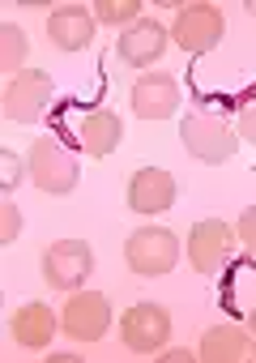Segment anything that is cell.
Here are the masks:
<instances>
[{
	"label": "cell",
	"instance_id": "cell-1",
	"mask_svg": "<svg viewBox=\"0 0 256 363\" xmlns=\"http://www.w3.org/2000/svg\"><path fill=\"white\" fill-rule=\"evenodd\" d=\"M179 141H184V150H188L192 158L213 162V167H222V162H230V158L239 154V133H235L222 116H209V111L184 116V120H179Z\"/></svg>",
	"mask_w": 256,
	"mask_h": 363
},
{
	"label": "cell",
	"instance_id": "cell-2",
	"mask_svg": "<svg viewBox=\"0 0 256 363\" xmlns=\"http://www.w3.org/2000/svg\"><path fill=\"white\" fill-rule=\"evenodd\" d=\"M30 179H35V189L39 193H52V197H69L73 189H77V179H82V171H77V158L56 141V137H39L35 145H30Z\"/></svg>",
	"mask_w": 256,
	"mask_h": 363
},
{
	"label": "cell",
	"instance_id": "cell-3",
	"mask_svg": "<svg viewBox=\"0 0 256 363\" xmlns=\"http://www.w3.org/2000/svg\"><path fill=\"white\" fill-rule=\"evenodd\" d=\"M124 261H128V269L141 274V278L171 274V269L179 265V240H175V231H167V227H141V231L128 235Z\"/></svg>",
	"mask_w": 256,
	"mask_h": 363
},
{
	"label": "cell",
	"instance_id": "cell-4",
	"mask_svg": "<svg viewBox=\"0 0 256 363\" xmlns=\"http://www.w3.org/2000/svg\"><path fill=\"white\" fill-rule=\"evenodd\" d=\"M226 35V18L218 5H205V0H196V5H179L175 22H171V39L175 48H184L188 56H201L209 48H218Z\"/></svg>",
	"mask_w": 256,
	"mask_h": 363
},
{
	"label": "cell",
	"instance_id": "cell-5",
	"mask_svg": "<svg viewBox=\"0 0 256 363\" xmlns=\"http://www.w3.org/2000/svg\"><path fill=\"white\" fill-rule=\"evenodd\" d=\"M94 274V248L86 240H56L43 248V278L56 291H77Z\"/></svg>",
	"mask_w": 256,
	"mask_h": 363
},
{
	"label": "cell",
	"instance_id": "cell-6",
	"mask_svg": "<svg viewBox=\"0 0 256 363\" xmlns=\"http://www.w3.org/2000/svg\"><path fill=\"white\" fill-rule=\"evenodd\" d=\"M48 103H52V77L39 73V69H22V73L9 77L5 99H0V111H5L9 124H35Z\"/></svg>",
	"mask_w": 256,
	"mask_h": 363
},
{
	"label": "cell",
	"instance_id": "cell-7",
	"mask_svg": "<svg viewBox=\"0 0 256 363\" xmlns=\"http://www.w3.org/2000/svg\"><path fill=\"white\" fill-rule=\"evenodd\" d=\"M60 329L73 342H99L111 329V303L103 291H73L65 312H60Z\"/></svg>",
	"mask_w": 256,
	"mask_h": 363
},
{
	"label": "cell",
	"instance_id": "cell-8",
	"mask_svg": "<svg viewBox=\"0 0 256 363\" xmlns=\"http://www.w3.org/2000/svg\"><path fill=\"white\" fill-rule=\"evenodd\" d=\"M120 337L128 350L137 354H154L167 346L171 337V312L158 308V303H133L124 316H120Z\"/></svg>",
	"mask_w": 256,
	"mask_h": 363
},
{
	"label": "cell",
	"instance_id": "cell-9",
	"mask_svg": "<svg viewBox=\"0 0 256 363\" xmlns=\"http://www.w3.org/2000/svg\"><path fill=\"white\" fill-rule=\"evenodd\" d=\"M230 244H235V231L222 218H201L188 235V265L196 274H218L230 257Z\"/></svg>",
	"mask_w": 256,
	"mask_h": 363
},
{
	"label": "cell",
	"instance_id": "cell-10",
	"mask_svg": "<svg viewBox=\"0 0 256 363\" xmlns=\"http://www.w3.org/2000/svg\"><path fill=\"white\" fill-rule=\"evenodd\" d=\"M179 107V77L175 73H141L133 82V111L141 120H167Z\"/></svg>",
	"mask_w": 256,
	"mask_h": 363
},
{
	"label": "cell",
	"instance_id": "cell-11",
	"mask_svg": "<svg viewBox=\"0 0 256 363\" xmlns=\"http://www.w3.org/2000/svg\"><path fill=\"white\" fill-rule=\"evenodd\" d=\"M175 206V179L162 167H141L128 179V210L133 214H162Z\"/></svg>",
	"mask_w": 256,
	"mask_h": 363
},
{
	"label": "cell",
	"instance_id": "cell-12",
	"mask_svg": "<svg viewBox=\"0 0 256 363\" xmlns=\"http://www.w3.org/2000/svg\"><path fill=\"white\" fill-rule=\"evenodd\" d=\"M94 26H99L94 9H86V5H65V9H52V18H48V39H52V48H60V52H82V48H90Z\"/></svg>",
	"mask_w": 256,
	"mask_h": 363
},
{
	"label": "cell",
	"instance_id": "cell-13",
	"mask_svg": "<svg viewBox=\"0 0 256 363\" xmlns=\"http://www.w3.org/2000/svg\"><path fill=\"white\" fill-rule=\"evenodd\" d=\"M116 52H120V60H124V65L145 69V65H154V60L167 52V26H162V22H154V18H141L137 26H128V30L120 35Z\"/></svg>",
	"mask_w": 256,
	"mask_h": 363
},
{
	"label": "cell",
	"instance_id": "cell-14",
	"mask_svg": "<svg viewBox=\"0 0 256 363\" xmlns=\"http://www.w3.org/2000/svg\"><path fill=\"white\" fill-rule=\"evenodd\" d=\"M56 312L48 308V303H39V299H30V303H22L13 316H9V333L18 337V346H26V350H48L52 346V333H56Z\"/></svg>",
	"mask_w": 256,
	"mask_h": 363
},
{
	"label": "cell",
	"instance_id": "cell-15",
	"mask_svg": "<svg viewBox=\"0 0 256 363\" xmlns=\"http://www.w3.org/2000/svg\"><path fill=\"white\" fill-rule=\"evenodd\" d=\"M77 141H82V150H86V154L107 158V154L124 141V124H120V116H116V111L99 107V111H90V116H82V120H77Z\"/></svg>",
	"mask_w": 256,
	"mask_h": 363
},
{
	"label": "cell",
	"instance_id": "cell-16",
	"mask_svg": "<svg viewBox=\"0 0 256 363\" xmlns=\"http://www.w3.org/2000/svg\"><path fill=\"white\" fill-rule=\"evenodd\" d=\"M196 359H205V363H239V359H252V337L239 325H213V329H205V337L196 346Z\"/></svg>",
	"mask_w": 256,
	"mask_h": 363
},
{
	"label": "cell",
	"instance_id": "cell-17",
	"mask_svg": "<svg viewBox=\"0 0 256 363\" xmlns=\"http://www.w3.org/2000/svg\"><path fill=\"white\" fill-rule=\"evenodd\" d=\"M26 56H30V39L18 26H0V69L13 77V73H22Z\"/></svg>",
	"mask_w": 256,
	"mask_h": 363
},
{
	"label": "cell",
	"instance_id": "cell-18",
	"mask_svg": "<svg viewBox=\"0 0 256 363\" xmlns=\"http://www.w3.org/2000/svg\"><path fill=\"white\" fill-rule=\"evenodd\" d=\"M94 18L103 26H137L141 22V5H137V0H99Z\"/></svg>",
	"mask_w": 256,
	"mask_h": 363
},
{
	"label": "cell",
	"instance_id": "cell-19",
	"mask_svg": "<svg viewBox=\"0 0 256 363\" xmlns=\"http://www.w3.org/2000/svg\"><path fill=\"white\" fill-rule=\"evenodd\" d=\"M0 218H5V223H0V240L13 244V240H18V231H22V210L5 197V206H0Z\"/></svg>",
	"mask_w": 256,
	"mask_h": 363
},
{
	"label": "cell",
	"instance_id": "cell-20",
	"mask_svg": "<svg viewBox=\"0 0 256 363\" xmlns=\"http://www.w3.org/2000/svg\"><path fill=\"white\" fill-rule=\"evenodd\" d=\"M18 179H22V162L13 158V150H5V154H0V189L9 193Z\"/></svg>",
	"mask_w": 256,
	"mask_h": 363
},
{
	"label": "cell",
	"instance_id": "cell-21",
	"mask_svg": "<svg viewBox=\"0 0 256 363\" xmlns=\"http://www.w3.org/2000/svg\"><path fill=\"white\" fill-rule=\"evenodd\" d=\"M235 235L243 240V248H247V252H256V206H247V210L239 214V227H235Z\"/></svg>",
	"mask_w": 256,
	"mask_h": 363
},
{
	"label": "cell",
	"instance_id": "cell-22",
	"mask_svg": "<svg viewBox=\"0 0 256 363\" xmlns=\"http://www.w3.org/2000/svg\"><path fill=\"white\" fill-rule=\"evenodd\" d=\"M243 141H256V99L252 103H243V111H239V128H235Z\"/></svg>",
	"mask_w": 256,
	"mask_h": 363
},
{
	"label": "cell",
	"instance_id": "cell-23",
	"mask_svg": "<svg viewBox=\"0 0 256 363\" xmlns=\"http://www.w3.org/2000/svg\"><path fill=\"white\" fill-rule=\"evenodd\" d=\"M162 359H167V363H188V359H196V354H192L188 346H175V350H167Z\"/></svg>",
	"mask_w": 256,
	"mask_h": 363
},
{
	"label": "cell",
	"instance_id": "cell-24",
	"mask_svg": "<svg viewBox=\"0 0 256 363\" xmlns=\"http://www.w3.org/2000/svg\"><path fill=\"white\" fill-rule=\"evenodd\" d=\"M247 329H252V333H256V312H252V316H247Z\"/></svg>",
	"mask_w": 256,
	"mask_h": 363
}]
</instances>
